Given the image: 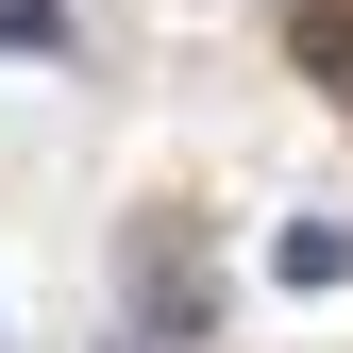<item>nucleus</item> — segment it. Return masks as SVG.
Instances as JSON below:
<instances>
[{
    "label": "nucleus",
    "instance_id": "f257e3e1",
    "mask_svg": "<svg viewBox=\"0 0 353 353\" xmlns=\"http://www.w3.org/2000/svg\"><path fill=\"white\" fill-rule=\"evenodd\" d=\"M270 286H303V303L353 286V236H336V219H286V236H270Z\"/></svg>",
    "mask_w": 353,
    "mask_h": 353
},
{
    "label": "nucleus",
    "instance_id": "f03ea898",
    "mask_svg": "<svg viewBox=\"0 0 353 353\" xmlns=\"http://www.w3.org/2000/svg\"><path fill=\"white\" fill-rule=\"evenodd\" d=\"M0 51H34V68H51V51H68V0H0Z\"/></svg>",
    "mask_w": 353,
    "mask_h": 353
}]
</instances>
